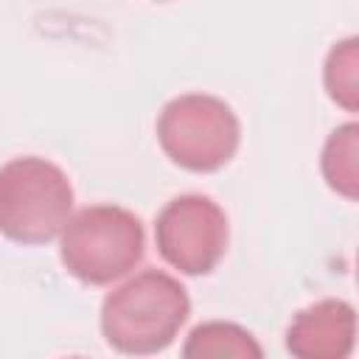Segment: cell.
Returning <instances> with one entry per match:
<instances>
[{
  "label": "cell",
  "mask_w": 359,
  "mask_h": 359,
  "mask_svg": "<svg viewBox=\"0 0 359 359\" xmlns=\"http://www.w3.org/2000/svg\"><path fill=\"white\" fill-rule=\"evenodd\" d=\"M188 314L185 286L163 269H143L104 297L101 334L118 353L151 356L177 339Z\"/></svg>",
  "instance_id": "cell-1"
},
{
  "label": "cell",
  "mask_w": 359,
  "mask_h": 359,
  "mask_svg": "<svg viewBox=\"0 0 359 359\" xmlns=\"http://www.w3.org/2000/svg\"><path fill=\"white\" fill-rule=\"evenodd\" d=\"M353 306L328 297L294 314L286 331V351L303 359H342L353 351Z\"/></svg>",
  "instance_id": "cell-6"
},
{
  "label": "cell",
  "mask_w": 359,
  "mask_h": 359,
  "mask_svg": "<svg viewBox=\"0 0 359 359\" xmlns=\"http://www.w3.org/2000/svg\"><path fill=\"white\" fill-rule=\"evenodd\" d=\"M261 353H264L261 345L247 328L236 323H222V320L196 325L182 345V356L188 359H224V356L258 359Z\"/></svg>",
  "instance_id": "cell-7"
},
{
  "label": "cell",
  "mask_w": 359,
  "mask_h": 359,
  "mask_svg": "<svg viewBox=\"0 0 359 359\" xmlns=\"http://www.w3.org/2000/svg\"><path fill=\"white\" fill-rule=\"evenodd\" d=\"M146 252L140 219L121 205H90L67 219L59 233L65 269L87 286H109L126 278Z\"/></svg>",
  "instance_id": "cell-2"
},
{
  "label": "cell",
  "mask_w": 359,
  "mask_h": 359,
  "mask_svg": "<svg viewBox=\"0 0 359 359\" xmlns=\"http://www.w3.org/2000/svg\"><path fill=\"white\" fill-rule=\"evenodd\" d=\"M73 213L67 174L45 157H14L0 165V233L17 244L53 241Z\"/></svg>",
  "instance_id": "cell-3"
},
{
  "label": "cell",
  "mask_w": 359,
  "mask_h": 359,
  "mask_svg": "<svg viewBox=\"0 0 359 359\" xmlns=\"http://www.w3.org/2000/svg\"><path fill=\"white\" fill-rule=\"evenodd\" d=\"M154 244L160 258L182 275H208L224 258L227 216L210 196H177L157 213Z\"/></svg>",
  "instance_id": "cell-5"
},
{
  "label": "cell",
  "mask_w": 359,
  "mask_h": 359,
  "mask_svg": "<svg viewBox=\"0 0 359 359\" xmlns=\"http://www.w3.org/2000/svg\"><path fill=\"white\" fill-rule=\"evenodd\" d=\"M325 93L345 112H356L359 107V39L348 36L328 50L323 70Z\"/></svg>",
  "instance_id": "cell-9"
},
{
  "label": "cell",
  "mask_w": 359,
  "mask_h": 359,
  "mask_svg": "<svg viewBox=\"0 0 359 359\" xmlns=\"http://www.w3.org/2000/svg\"><path fill=\"white\" fill-rule=\"evenodd\" d=\"M157 140L174 165L194 174H210L224 168L238 151L241 123L222 98L185 93L160 109Z\"/></svg>",
  "instance_id": "cell-4"
},
{
  "label": "cell",
  "mask_w": 359,
  "mask_h": 359,
  "mask_svg": "<svg viewBox=\"0 0 359 359\" xmlns=\"http://www.w3.org/2000/svg\"><path fill=\"white\" fill-rule=\"evenodd\" d=\"M323 177L328 182L331 191H337L345 199H356V188H359V126L342 123L337 126L325 146H323V160H320Z\"/></svg>",
  "instance_id": "cell-8"
}]
</instances>
